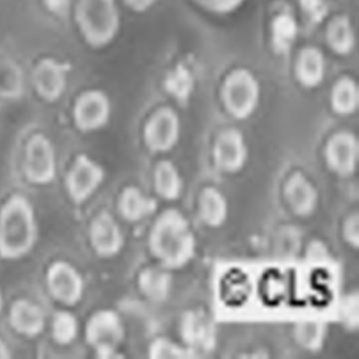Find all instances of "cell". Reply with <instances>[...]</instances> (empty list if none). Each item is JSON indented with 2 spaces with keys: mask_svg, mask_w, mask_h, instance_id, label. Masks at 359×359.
I'll return each instance as SVG.
<instances>
[{
  "mask_svg": "<svg viewBox=\"0 0 359 359\" xmlns=\"http://www.w3.org/2000/svg\"><path fill=\"white\" fill-rule=\"evenodd\" d=\"M10 354L8 353L7 346L4 344L3 340L0 339V358H9Z\"/></svg>",
  "mask_w": 359,
  "mask_h": 359,
  "instance_id": "cell-35",
  "label": "cell"
},
{
  "mask_svg": "<svg viewBox=\"0 0 359 359\" xmlns=\"http://www.w3.org/2000/svg\"><path fill=\"white\" fill-rule=\"evenodd\" d=\"M358 153L356 136L348 131L338 132L327 140L325 150V163L333 173L348 177L356 171Z\"/></svg>",
  "mask_w": 359,
  "mask_h": 359,
  "instance_id": "cell-7",
  "label": "cell"
},
{
  "mask_svg": "<svg viewBox=\"0 0 359 359\" xmlns=\"http://www.w3.org/2000/svg\"><path fill=\"white\" fill-rule=\"evenodd\" d=\"M358 294L354 292L346 296L342 302L341 319L346 327L351 330H356L359 323V302Z\"/></svg>",
  "mask_w": 359,
  "mask_h": 359,
  "instance_id": "cell-29",
  "label": "cell"
},
{
  "mask_svg": "<svg viewBox=\"0 0 359 359\" xmlns=\"http://www.w3.org/2000/svg\"><path fill=\"white\" fill-rule=\"evenodd\" d=\"M91 241L94 249L104 257H111L121 251L123 245V233L110 214L102 213L94 219Z\"/></svg>",
  "mask_w": 359,
  "mask_h": 359,
  "instance_id": "cell-14",
  "label": "cell"
},
{
  "mask_svg": "<svg viewBox=\"0 0 359 359\" xmlns=\"http://www.w3.org/2000/svg\"><path fill=\"white\" fill-rule=\"evenodd\" d=\"M157 0H126V3L135 10V11L142 12L150 9Z\"/></svg>",
  "mask_w": 359,
  "mask_h": 359,
  "instance_id": "cell-34",
  "label": "cell"
},
{
  "mask_svg": "<svg viewBox=\"0 0 359 359\" xmlns=\"http://www.w3.org/2000/svg\"><path fill=\"white\" fill-rule=\"evenodd\" d=\"M123 334L121 318L112 311L96 313L88 323V341L95 346L100 356L104 358L114 356L117 346L123 341Z\"/></svg>",
  "mask_w": 359,
  "mask_h": 359,
  "instance_id": "cell-5",
  "label": "cell"
},
{
  "mask_svg": "<svg viewBox=\"0 0 359 359\" xmlns=\"http://www.w3.org/2000/svg\"><path fill=\"white\" fill-rule=\"evenodd\" d=\"M77 22L91 45H108L119 30V13L115 0H81Z\"/></svg>",
  "mask_w": 359,
  "mask_h": 359,
  "instance_id": "cell-3",
  "label": "cell"
},
{
  "mask_svg": "<svg viewBox=\"0 0 359 359\" xmlns=\"http://www.w3.org/2000/svg\"><path fill=\"white\" fill-rule=\"evenodd\" d=\"M104 180L102 167L87 156H79L69 173L68 191L73 201L83 203Z\"/></svg>",
  "mask_w": 359,
  "mask_h": 359,
  "instance_id": "cell-10",
  "label": "cell"
},
{
  "mask_svg": "<svg viewBox=\"0 0 359 359\" xmlns=\"http://www.w3.org/2000/svg\"><path fill=\"white\" fill-rule=\"evenodd\" d=\"M294 336L300 346L315 352L323 348L325 336H327V327L325 323L319 321H300L296 325Z\"/></svg>",
  "mask_w": 359,
  "mask_h": 359,
  "instance_id": "cell-26",
  "label": "cell"
},
{
  "mask_svg": "<svg viewBox=\"0 0 359 359\" xmlns=\"http://www.w3.org/2000/svg\"><path fill=\"white\" fill-rule=\"evenodd\" d=\"M198 1L205 9L217 14L232 13L245 3V0H198Z\"/></svg>",
  "mask_w": 359,
  "mask_h": 359,
  "instance_id": "cell-31",
  "label": "cell"
},
{
  "mask_svg": "<svg viewBox=\"0 0 359 359\" xmlns=\"http://www.w3.org/2000/svg\"><path fill=\"white\" fill-rule=\"evenodd\" d=\"M158 203L152 197L146 196L140 189L129 187L119 198L118 208L121 216L129 222H140L152 215Z\"/></svg>",
  "mask_w": 359,
  "mask_h": 359,
  "instance_id": "cell-19",
  "label": "cell"
},
{
  "mask_svg": "<svg viewBox=\"0 0 359 359\" xmlns=\"http://www.w3.org/2000/svg\"><path fill=\"white\" fill-rule=\"evenodd\" d=\"M359 91L357 83L348 77L339 79L332 90L331 104L339 115L353 114L358 108Z\"/></svg>",
  "mask_w": 359,
  "mask_h": 359,
  "instance_id": "cell-23",
  "label": "cell"
},
{
  "mask_svg": "<svg viewBox=\"0 0 359 359\" xmlns=\"http://www.w3.org/2000/svg\"><path fill=\"white\" fill-rule=\"evenodd\" d=\"M182 336L190 346V350H205L213 344L215 332L205 315L190 312L182 319Z\"/></svg>",
  "mask_w": 359,
  "mask_h": 359,
  "instance_id": "cell-16",
  "label": "cell"
},
{
  "mask_svg": "<svg viewBox=\"0 0 359 359\" xmlns=\"http://www.w3.org/2000/svg\"><path fill=\"white\" fill-rule=\"evenodd\" d=\"M260 86L250 71H233L224 83L222 102L228 112L237 119H247L259 104Z\"/></svg>",
  "mask_w": 359,
  "mask_h": 359,
  "instance_id": "cell-4",
  "label": "cell"
},
{
  "mask_svg": "<svg viewBox=\"0 0 359 359\" xmlns=\"http://www.w3.org/2000/svg\"><path fill=\"white\" fill-rule=\"evenodd\" d=\"M33 81L43 97L55 100L66 89V70L54 60H43L35 69Z\"/></svg>",
  "mask_w": 359,
  "mask_h": 359,
  "instance_id": "cell-15",
  "label": "cell"
},
{
  "mask_svg": "<svg viewBox=\"0 0 359 359\" xmlns=\"http://www.w3.org/2000/svg\"><path fill=\"white\" fill-rule=\"evenodd\" d=\"M180 130L177 113L170 108H161L147 123L144 132V142L153 152H169L177 144Z\"/></svg>",
  "mask_w": 359,
  "mask_h": 359,
  "instance_id": "cell-6",
  "label": "cell"
},
{
  "mask_svg": "<svg viewBox=\"0 0 359 359\" xmlns=\"http://www.w3.org/2000/svg\"><path fill=\"white\" fill-rule=\"evenodd\" d=\"M36 238L34 212L20 195L12 197L0 212V255L15 259L26 255Z\"/></svg>",
  "mask_w": 359,
  "mask_h": 359,
  "instance_id": "cell-2",
  "label": "cell"
},
{
  "mask_svg": "<svg viewBox=\"0 0 359 359\" xmlns=\"http://www.w3.org/2000/svg\"><path fill=\"white\" fill-rule=\"evenodd\" d=\"M1 306H3V297H1V294H0V310H1Z\"/></svg>",
  "mask_w": 359,
  "mask_h": 359,
  "instance_id": "cell-36",
  "label": "cell"
},
{
  "mask_svg": "<svg viewBox=\"0 0 359 359\" xmlns=\"http://www.w3.org/2000/svg\"><path fill=\"white\" fill-rule=\"evenodd\" d=\"M10 321L20 333L35 336L39 335L45 327V315L39 306L20 299L12 306Z\"/></svg>",
  "mask_w": 359,
  "mask_h": 359,
  "instance_id": "cell-20",
  "label": "cell"
},
{
  "mask_svg": "<svg viewBox=\"0 0 359 359\" xmlns=\"http://www.w3.org/2000/svg\"><path fill=\"white\" fill-rule=\"evenodd\" d=\"M297 24L290 14H280L275 18L272 26V41L279 53H287L297 37Z\"/></svg>",
  "mask_w": 359,
  "mask_h": 359,
  "instance_id": "cell-25",
  "label": "cell"
},
{
  "mask_svg": "<svg viewBox=\"0 0 359 359\" xmlns=\"http://www.w3.org/2000/svg\"><path fill=\"white\" fill-rule=\"evenodd\" d=\"M110 114V102L102 92H87L77 100L75 106V121L83 131H94L104 127Z\"/></svg>",
  "mask_w": 359,
  "mask_h": 359,
  "instance_id": "cell-11",
  "label": "cell"
},
{
  "mask_svg": "<svg viewBox=\"0 0 359 359\" xmlns=\"http://www.w3.org/2000/svg\"><path fill=\"white\" fill-rule=\"evenodd\" d=\"M25 171L27 177L34 184H49L55 176V155L49 140L35 135L27 146Z\"/></svg>",
  "mask_w": 359,
  "mask_h": 359,
  "instance_id": "cell-9",
  "label": "cell"
},
{
  "mask_svg": "<svg viewBox=\"0 0 359 359\" xmlns=\"http://www.w3.org/2000/svg\"><path fill=\"white\" fill-rule=\"evenodd\" d=\"M198 212L201 220L210 228H219L226 222L229 214L226 196L214 187H208L199 196Z\"/></svg>",
  "mask_w": 359,
  "mask_h": 359,
  "instance_id": "cell-17",
  "label": "cell"
},
{
  "mask_svg": "<svg viewBox=\"0 0 359 359\" xmlns=\"http://www.w3.org/2000/svg\"><path fill=\"white\" fill-rule=\"evenodd\" d=\"M330 48L339 55H346L354 49L355 35L352 25L346 16L332 20L327 31Z\"/></svg>",
  "mask_w": 359,
  "mask_h": 359,
  "instance_id": "cell-24",
  "label": "cell"
},
{
  "mask_svg": "<svg viewBox=\"0 0 359 359\" xmlns=\"http://www.w3.org/2000/svg\"><path fill=\"white\" fill-rule=\"evenodd\" d=\"M48 285L54 297L66 304H74L83 295L81 275L66 262H55L48 273Z\"/></svg>",
  "mask_w": 359,
  "mask_h": 359,
  "instance_id": "cell-12",
  "label": "cell"
},
{
  "mask_svg": "<svg viewBox=\"0 0 359 359\" xmlns=\"http://www.w3.org/2000/svg\"><path fill=\"white\" fill-rule=\"evenodd\" d=\"M342 236L346 243L357 249L359 245V216L357 212L351 214L342 224Z\"/></svg>",
  "mask_w": 359,
  "mask_h": 359,
  "instance_id": "cell-30",
  "label": "cell"
},
{
  "mask_svg": "<svg viewBox=\"0 0 359 359\" xmlns=\"http://www.w3.org/2000/svg\"><path fill=\"white\" fill-rule=\"evenodd\" d=\"M325 74V60L320 50L306 48L300 52L296 64V76L306 88H316Z\"/></svg>",
  "mask_w": 359,
  "mask_h": 359,
  "instance_id": "cell-18",
  "label": "cell"
},
{
  "mask_svg": "<svg viewBox=\"0 0 359 359\" xmlns=\"http://www.w3.org/2000/svg\"><path fill=\"white\" fill-rule=\"evenodd\" d=\"M53 336L60 344H69L74 339L77 333V321L72 314L60 312L53 321Z\"/></svg>",
  "mask_w": 359,
  "mask_h": 359,
  "instance_id": "cell-28",
  "label": "cell"
},
{
  "mask_svg": "<svg viewBox=\"0 0 359 359\" xmlns=\"http://www.w3.org/2000/svg\"><path fill=\"white\" fill-rule=\"evenodd\" d=\"M216 167L224 173H237L247 163L249 150L243 133L236 129L224 130L216 138L213 149Z\"/></svg>",
  "mask_w": 359,
  "mask_h": 359,
  "instance_id": "cell-8",
  "label": "cell"
},
{
  "mask_svg": "<svg viewBox=\"0 0 359 359\" xmlns=\"http://www.w3.org/2000/svg\"><path fill=\"white\" fill-rule=\"evenodd\" d=\"M150 357L155 359H168V358H190L193 355L189 351H192L189 348H182L178 346L175 342L168 338H157L151 344Z\"/></svg>",
  "mask_w": 359,
  "mask_h": 359,
  "instance_id": "cell-27",
  "label": "cell"
},
{
  "mask_svg": "<svg viewBox=\"0 0 359 359\" xmlns=\"http://www.w3.org/2000/svg\"><path fill=\"white\" fill-rule=\"evenodd\" d=\"M285 201L296 215H312L318 207V190L302 172H295L283 189Z\"/></svg>",
  "mask_w": 359,
  "mask_h": 359,
  "instance_id": "cell-13",
  "label": "cell"
},
{
  "mask_svg": "<svg viewBox=\"0 0 359 359\" xmlns=\"http://www.w3.org/2000/svg\"><path fill=\"white\" fill-rule=\"evenodd\" d=\"M302 7L311 20H321L327 14V8L323 0H302Z\"/></svg>",
  "mask_w": 359,
  "mask_h": 359,
  "instance_id": "cell-32",
  "label": "cell"
},
{
  "mask_svg": "<svg viewBox=\"0 0 359 359\" xmlns=\"http://www.w3.org/2000/svg\"><path fill=\"white\" fill-rule=\"evenodd\" d=\"M140 289L142 293L154 302H163L169 297L173 287V277L169 269L150 266L140 274Z\"/></svg>",
  "mask_w": 359,
  "mask_h": 359,
  "instance_id": "cell-21",
  "label": "cell"
},
{
  "mask_svg": "<svg viewBox=\"0 0 359 359\" xmlns=\"http://www.w3.org/2000/svg\"><path fill=\"white\" fill-rule=\"evenodd\" d=\"M153 255L169 270L184 268L194 257L196 239L187 218L176 210L163 212L149 237Z\"/></svg>",
  "mask_w": 359,
  "mask_h": 359,
  "instance_id": "cell-1",
  "label": "cell"
},
{
  "mask_svg": "<svg viewBox=\"0 0 359 359\" xmlns=\"http://www.w3.org/2000/svg\"><path fill=\"white\" fill-rule=\"evenodd\" d=\"M327 255V249L323 243L315 241L308 248V259L316 260L318 258H325Z\"/></svg>",
  "mask_w": 359,
  "mask_h": 359,
  "instance_id": "cell-33",
  "label": "cell"
},
{
  "mask_svg": "<svg viewBox=\"0 0 359 359\" xmlns=\"http://www.w3.org/2000/svg\"><path fill=\"white\" fill-rule=\"evenodd\" d=\"M155 190L165 201H176L182 196L184 180L176 165L169 161L158 163L154 172Z\"/></svg>",
  "mask_w": 359,
  "mask_h": 359,
  "instance_id": "cell-22",
  "label": "cell"
}]
</instances>
